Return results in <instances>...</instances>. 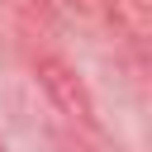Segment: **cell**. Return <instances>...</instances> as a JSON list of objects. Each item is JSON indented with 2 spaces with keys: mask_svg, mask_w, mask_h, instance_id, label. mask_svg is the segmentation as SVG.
<instances>
[{
  "mask_svg": "<svg viewBox=\"0 0 152 152\" xmlns=\"http://www.w3.org/2000/svg\"><path fill=\"white\" fill-rule=\"evenodd\" d=\"M76 152H104V147H95V142H76Z\"/></svg>",
  "mask_w": 152,
  "mask_h": 152,
  "instance_id": "4",
  "label": "cell"
},
{
  "mask_svg": "<svg viewBox=\"0 0 152 152\" xmlns=\"http://www.w3.org/2000/svg\"><path fill=\"white\" fill-rule=\"evenodd\" d=\"M62 5H71V10H90L95 0H62Z\"/></svg>",
  "mask_w": 152,
  "mask_h": 152,
  "instance_id": "3",
  "label": "cell"
},
{
  "mask_svg": "<svg viewBox=\"0 0 152 152\" xmlns=\"http://www.w3.org/2000/svg\"><path fill=\"white\" fill-rule=\"evenodd\" d=\"M0 152H5V142H0Z\"/></svg>",
  "mask_w": 152,
  "mask_h": 152,
  "instance_id": "5",
  "label": "cell"
},
{
  "mask_svg": "<svg viewBox=\"0 0 152 152\" xmlns=\"http://www.w3.org/2000/svg\"><path fill=\"white\" fill-rule=\"evenodd\" d=\"M128 5H133V14H147L152 10V0H128Z\"/></svg>",
  "mask_w": 152,
  "mask_h": 152,
  "instance_id": "2",
  "label": "cell"
},
{
  "mask_svg": "<svg viewBox=\"0 0 152 152\" xmlns=\"http://www.w3.org/2000/svg\"><path fill=\"white\" fill-rule=\"evenodd\" d=\"M33 76H38V86L48 90V100H52L66 119H76L81 128H95V100H90L81 71H76L71 62H62L57 52H38V57H33Z\"/></svg>",
  "mask_w": 152,
  "mask_h": 152,
  "instance_id": "1",
  "label": "cell"
}]
</instances>
